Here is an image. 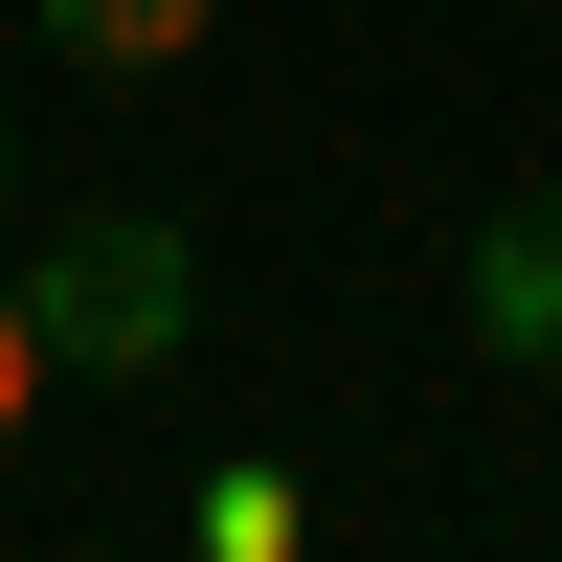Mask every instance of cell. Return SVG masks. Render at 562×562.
I'll return each instance as SVG.
<instances>
[{
    "label": "cell",
    "instance_id": "6da1fadb",
    "mask_svg": "<svg viewBox=\"0 0 562 562\" xmlns=\"http://www.w3.org/2000/svg\"><path fill=\"white\" fill-rule=\"evenodd\" d=\"M180 338H203V248H180L158 203L45 225V360H90V383H158Z\"/></svg>",
    "mask_w": 562,
    "mask_h": 562
},
{
    "label": "cell",
    "instance_id": "7a4b0ae2",
    "mask_svg": "<svg viewBox=\"0 0 562 562\" xmlns=\"http://www.w3.org/2000/svg\"><path fill=\"white\" fill-rule=\"evenodd\" d=\"M450 293H473V338L518 360V383H562V203H495V225H473V270H450Z\"/></svg>",
    "mask_w": 562,
    "mask_h": 562
},
{
    "label": "cell",
    "instance_id": "3957f363",
    "mask_svg": "<svg viewBox=\"0 0 562 562\" xmlns=\"http://www.w3.org/2000/svg\"><path fill=\"white\" fill-rule=\"evenodd\" d=\"M45 45H68V68H180L203 0H45Z\"/></svg>",
    "mask_w": 562,
    "mask_h": 562
},
{
    "label": "cell",
    "instance_id": "277c9868",
    "mask_svg": "<svg viewBox=\"0 0 562 562\" xmlns=\"http://www.w3.org/2000/svg\"><path fill=\"white\" fill-rule=\"evenodd\" d=\"M315 518H293V473H203V562H293Z\"/></svg>",
    "mask_w": 562,
    "mask_h": 562
},
{
    "label": "cell",
    "instance_id": "5b68a950",
    "mask_svg": "<svg viewBox=\"0 0 562 562\" xmlns=\"http://www.w3.org/2000/svg\"><path fill=\"white\" fill-rule=\"evenodd\" d=\"M45 405V293H0V428Z\"/></svg>",
    "mask_w": 562,
    "mask_h": 562
},
{
    "label": "cell",
    "instance_id": "8992f818",
    "mask_svg": "<svg viewBox=\"0 0 562 562\" xmlns=\"http://www.w3.org/2000/svg\"><path fill=\"white\" fill-rule=\"evenodd\" d=\"M0 180H23V135H0Z\"/></svg>",
    "mask_w": 562,
    "mask_h": 562
}]
</instances>
